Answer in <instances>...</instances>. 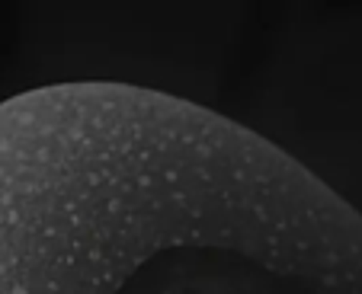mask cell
Wrapping results in <instances>:
<instances>
[{"label":"cell","mask_w":362,"mask_h":294,"mask_svg":"<svg viewBox=\"0 0 362 294\" xmlns=\"http://www.w3.org/2000/svg\"><path fill=\"white\" fill-rule=\"evenodd\" d=\"M0 294H362V214L209 106L48 83L0 103Z\"/></svg>","instance_id":"obj_1"}]
</instances>
